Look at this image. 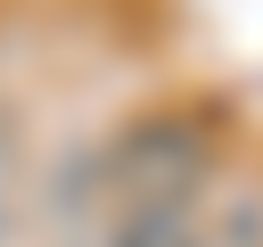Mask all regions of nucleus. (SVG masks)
Listing matches in <instances>:
<instances>
[{"instance_id":"f257e3e1","label":"nucleus","mask_w":263,"mask_h":247,"mask_svg":"<svg viewBox=\"0 0 263 247\" xmlns=\"http://www.w3.org/2000/svg\"><path fill=\"white\" fill-rule=\"evenodd\" d=\"M214 148H222V123L214 107H148L115 132L107 148V173L123 198H205V173H214Z\"/></svg>"},{"instance_id":"f03ea898","label":"nucleus","mask_w":263,"mask_h":247,"mask_svg":"<svg viewBox=\"0 0 263 247\" xmlns=\"http://www.w3.org/2000/svg\"><path fill=\"white\" fill-rule=\"evenodd\" d=\"M107 247H214V231L197 222V198H123Z\"/></svg>"}]
</instances>
